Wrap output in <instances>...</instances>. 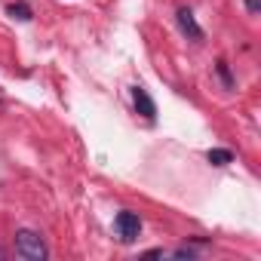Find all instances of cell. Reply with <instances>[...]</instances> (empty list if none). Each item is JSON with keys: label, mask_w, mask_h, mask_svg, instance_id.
<instances>
[{"label": "cell", "mask_w": 261, "mask_h": 261, "mask_svg": "<svg viewBox=\"0 0 261 261\" xmlns=\"http://www.w3.org/2000/svg\"><path fill=\"white\" fill-rule=\"evenodd\" d=\"M16 252L25 258V261H46V243L40 240V233L34 230H19L16 233Z\"/></svg>", "instance_id": "6da1fadb"}, {"label": "cell", "mask_w": 261, "mask_h": 261, "mask_svg": "<svg viewBox=\"0 0 261 261\" xmlns=\"http://www.w3.org/2000/svg\"><path fill=\"white\" fill-rule=\"evenodd\" d=\"M117 233H120V240L123 243H133L136 237H139V230H142V218L136 215V212H129V209H123V212H117Z\"/></svg>", "instance_id": "7a4b0ae2"}, {"label": "cell", "mask_w": 261, "mask_h": 261, "mask_svg": "<svg viewBox=\"0 0 261 261\" xmlns=\"http://www.w3.org/2000/svg\"><path fill=\"white\" fill-rule=\"evenodd\" d=\"M133 101H136V111H139L142 117H148V120L157 117V105H154V98L148 95L145 86H133Z\"/></svg>", "instance_id": "3957f363"}, {"label": "cell", "mask_w": 261, "mask_h": 261, "mask_svg": "<svg viewBox=\"0 0 261 261\" xmlns=\"http://www.w3.org/2000/svg\"><path fill=\"white\" fill-rule=\"evenodd\" d=\"M175 19H178V28H181V31H185V34H188L191 40H203V28L197 25V19H194V13H191L188 7H181Z\"/></svg>", "instance_id": "277c9868"}, {"label": "cell", "mask_w": 261, "mask_h": 261, "mask_svg": "<svg viewBox=\"0 0 261 261\" xmlns=\"http://www.w3.org/2000/svg\"><path fill=\"white\" fill-rule=\"evenodd\" d=\"M206 160H209L212 166H227V163L233 160V154H230V151H224V148H212V151L206 154Z\"/></svg>", "instance_id": "5b68a950"}, {"label": "cell", "mask_w": 261, "mask_h": 261, "mask_svg": "<svg viewBox=\"0 0 261 261\" xmlns=\"http://www.w3.org/2000/svg\"><path fill=\"white\" fill-rule=\"evenodd\" d=\"M10 16H13V19H19V22H28L34 13H31V4L19 0V4H10Z\"/></svg>", "instance_id": "8992f818"}, {"label": "cell", "mask_w": 261, "mask_h": 261, "mask_svg": "<svg viewBox=\"0 0 261 261\" xmlns=\"http://www.w3.org/2000/svg\"><path fill=\"white\" fill-rule=\"evenodd\" d=\"M215 71H218V77H221L224 89H233V77H230V68H227V62H224V59H221V62L215 65Z\"/></svg>", "instance_id": "52a82bcc"}, {"label": "cell", "mask_w": 261, "mask_h": 261, "mask_svg": "<svg viewBox=\"0 0 261 261\" xmlns=\"http://www.w3.org/2000/svg\"><path fill=\"white\" fill-rule=\"evenodd\" d=\"M172 255H175V258H194L197 252H194V249H188V246H181V249H175Z\"/></svg>", "instance_id": "ba28073f"}, {"label": "cell", "mask_w": 261, "mask_h": 261, "mask_svg": "<svg viewBox=\"0 0 261 261\" xmlns=\"http://www.w3.org/2000/svg\"><path fill=\"white\" fill-rule=\"evenodd\" d=\"M246 7H249V13H258V10H261V4H258V0H249Z\"/></svg>", "instance_id": "9c48e42d"}]
</instances>
